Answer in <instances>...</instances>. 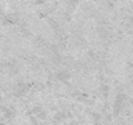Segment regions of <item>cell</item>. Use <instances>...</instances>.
<instances>
[{
	"label": "cell",
	"instance_id": "cell-1",
	"mask_svg": "<svg viewBox=\"0 0 133 125\" xmlns=\"http://www.w3.org/2000/svg\"><path fill=\"white\" fill-rule=\"evenodd\" d=\"M69 77L71 75H69V72L66 70H62V71H58L57 72V78L60 79V81H68Z\"/></svg>",
	"mask_w": 133,
	"mask_h": 125
},
{
	"label": "cell",
	"instance_id": "cell-2",
	"mask_svg": "<svg viewBox=\"0 0 133 125\" xmlns=\"http://www.w3.org/2000/svg\"><path fill=\"white\" fill-rule=\"evenodd\" d=\"M35 2H36L37 4H40V3H43V2H44V0H35Z\"/></svg>",
	"mask_w": 133,
	"mask_h": 125
}]
</instances>
